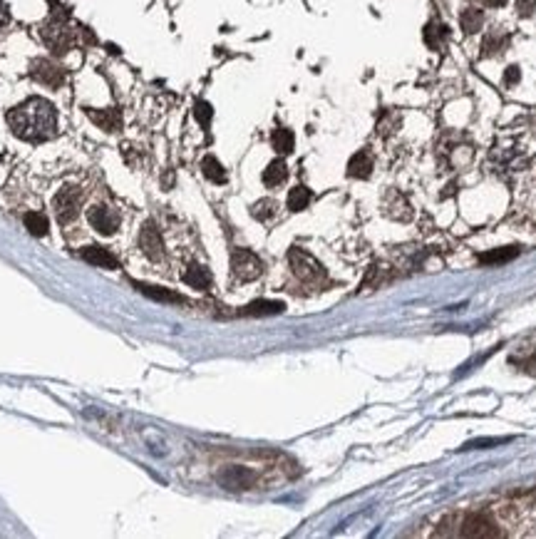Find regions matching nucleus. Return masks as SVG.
<instances>
[{
    "label": "nucleus",
    "instance_id": "nucleus-1",
    "mask_svg": "<svg viewBox=\"0 0 536 539\" xmlns=\"http://www.w3.org/2000/svg\"><path fill=\"white\" fill-rule=\"evenodd\" d=\"M8 124L15 137L25 142H45L58 132L55 105L45 97H30L8 112Z\"/></svg>",
    "mask_w": 536,
    "mask_h": 539
},
{
    "label": "nucleus",
    "instance_id": "nucleus-2",
    "mask_svg": "<svg viewBox=\"0 0 536 539\" xmlns=\"http://www.w3.org/2000/svg\"><path fill=\"white\" fill-rule=\"evenodd\" d=\"M534 154V147H529L524 139H502L497 142L492 152V159L502 167H509V169H519V167H527L529 159Z\"/></svg>",
    "mask_w": 536,
    "mask_h": 539
},
{
    "label": "nucleus",
    "instance_id": "nucleus-3",
    "mask_svg": "<svg viewBox=\"0 0 536 539\" xmlns=\"http://www.w3.org/2000/svg\"><path fill=\"white\" fill-rule=\"evenodd\" d=\"M40 35H43L45 45H48L55 55H65L75 45V30L70 28L63 18H58V15H53V18L43 25Z\"/></svg>",
    "mask_w": 536,
    "mask_h": 539
},
{
    "label": "nucleus",
    "instance_id": "nucleus-4",
    "mask_svg": "<svg viewBox=\"0 0 536 539\" xmlns=\"http://www.w3.org/2000/svg\"><path fill=\"white\" fill-rule=\"evenodd\" d=\"M80 204H82V191L73 184L63 186L53 199V209H55V216H58L60 224L63 226L73 224L80 214Z\"/></svg>",
    "mask_w": 536,
    "mask_h": 539
},
{
    "label": "nucleus",
    "instance_id": "nucleus-5",
    "mask_svg": "<svg viewBox=\"0 0 536 539\" xmlns=\"http://www.w3.org/2000/svg\"><path fill=\"white\" fill-rule=\"evenodd\" d=\"M288 264H291L293 274H296L301 281H306V284H316V281L326 279V271H323V266L318 264V259H313V256L303 249L288 251Z\"/></svg>",
    "mask_w": 536,
    "mask_h": 539
},
{
    "label": "nucleus",
    "instance_id": "nucleus-6",
    "mask_svg": "<svg viewBox=\"0 0 536 539\" xmlns=\"http://www.w3.org/2000/svg\"><path fill=\"white\" fill-rule=\"evenodd\" d=\"M231 274L236 281H254L264 274V264L254 251L234 249L231 251Z\"/></svg>",
    "mask_w": 536,
    "mask_h": 539
},
{
    "label": "nucleus",
    "instance_id": "nucleus-7",
    "mask_svg": "<svg viewBox=\"0 0 536 539\" xmlns=\"http://www.w3.org/2000/svg\"><path fill=\"white\" fill-rule=\"evenodd\" d=\"M30 75H33L35 82L45 85V87H50V90L63 87V82H65V70L60 68L58 63L45 60V58H38L30 63Z\"/></svg>",
    "mask_w": 536,
    "mask_h": 539
},
{
    "label": "nucleus",
    "instance_id": "nucleus-8",
    "mask_svg": "<svg viewBox=\"0 0 536 539\" xmlns=\"http://www.w3.org/2000/svg\"><path fill=\"white\" fill-rule=\"evenodd\" d=\"M462 537H499V527L494 525L489 517L484 515H467L462 522V530H459Z\"/></svg>",
    "mask_w": 536,
    "mask_h": 539
},
{
    "label": "nucleus",
    "instance_id": "nucleus-9",
    "mask_svg": "<svg viewBox=\"0 0 536 539\" xmlns=\"http://www.w3.org/2000/svg\"><path fill=\"white\" fill-rule=\"evenodd\" d=\"M90 224H92L95 229L100 231V234L109 236V234H114V231H117L119 216L114 214L109 206L97 204V206H90Z\"/></svg>",
    "mask_w": 536,
    "mask_h": 539
},
{
    "label": "nucleus",
    "instance_id": "nucleus-10",
    "mask_svg": "<svg viewBox=\"0 0 536 539\" xmlns=\"http://www.w3.org/2000/svg\"><path fill=\"white\" fill-rule=\"evenodd\" d=\"M219 482L226 487V490H249L256 482L254 472L246 470V467H226L219 475Z\"/></svg>",
    "mask_w": 536,
    "mask_h": 539
},
{
    "label": "nucleus",
    "instance_id": "nucleus-11",
    "mask_svg": "<svg viewBox=\"0 0 536 539\" xmlns=\"http://www.w3.org/2000/svg\"><path fill=\"white\" fill-rule=\"evenodd\" d=\"M139 246L151 261H159L164 256V244H161V234L156 231L154 224H144L139 234Z\"/></svg>",
    "mask_w": 536,
    "mask_h": 539
},
{
    "label": "nucleus",
    "instance_id": "nucleus-12",
    "mask_svg": "<svg viewBox=\"0 0 536 539\" xmlns=\"http://www.w3.org/2000/svg\"><path fill=\"white\" fill-rule=\"evenodd\" d=\"M80 256H82L87 264L97 266V269H119V261L114 259V254H109L104 246H85V249L80 251Z\"/></svg>",
    "mask_w": 536,
    "mask_h": 539
},
{
    "label": "nucleus",
    "instance_id": "nucleus-13",
    "mask_svg": "<svg viewBox=\"0 0 536 539\" xmlns=\"http://www.w3.org/2000/svg\"><path fill=\"white\" fill-rule=\"evenodd\" d=\"M87 114L100 129H104V132H117V129L122 127V114H119V110H114V107L87 110Z\"/></svg>",
    "mask_w": 536,
    "mask_h": 539
},
{
    "label": "nucleus",
    "instance_id": "nucleus-14",
    "mask_svg": "<svg viewBox=\"0 0 536 539\" xmlns=\"http://www.w3.org/2000/svg\"><path fill=\"white\" fill-rule=\"evenodd\" d=\"M348 174L355 179H368L372 174V157L368 152L353 154V159L348 162Z\"/></svg>",
    "mask_w": 536,
    "mask_h": 539
},
{
    "label": "nucleus",
    "instance_id": "nucleus-15",
    "mask_svg": "<svg viewBox=\"0 0 536 539\" xmlns=\"http://www.w3.org/2000/svg\"><path fill=\"white\" fill-rule=\"evenodd\" d=\"M134 289L139 291V294L149 296V299H154V301H161V304H184V299H181L179 294H174V291H166V289H161V286L134 284Z\"/></svg>",
    "mask_w": 536,
    "mask_h": 539
},
{
    "label": "nucleus",
    "instance_id": "nucleus-16",
    "mask_svg": "<svg viewBox=\"0 0 536 539\" xmlns=\"http://www.w3.org/2000/svg\"><path fill=\"white\" fill-rule=\"evenodd\" d=\"M283 309L286 306L281 304V301H254V304H249L246 309H241V316H276V314H283Z\"/></svg>",
    "mask_w": 536,
    "mask_h": 539
},
{
    "label": "nucleus",
    "instance_id": "nucleus-17",
    "mask_svg": "<svg viewBox=\"0 0 536 539\" xmlns=\"http://www.w3.org/2000/svg\"><path fill=\"white\" fill-rule=\"evenodd\" d=\"M184 284L186 286H191V289H196V291H206L211 286V276H209V271L206 269H201V266H189V269L184 271Z\"/></svg>",
    "mask_w": 536,
    "mask_h": 539
},
{
    "label": "nucleus",
    "instance_id": "nucleus-18",
    "mask_svg": "<svg viewBox=\"0 0 536 539\" xmlns=\"http://www.w3.org/2000/svg\"><path fill=\"white\" fill-rule=\"evenodd\" d=\"M517 256H519L517 246H504V249H494V251H487V254H482V256H479V264L497 266V264H507V261L517 259Z\"/></svg>",
    "mask_w": 536,
    "mask_h": 539
},
{
    "label": "nucleus",
    "instance_id": "nucleus-19",
    "mask_svg": "<svg viewBox=\"0 0 536 539\" xmlns=\"http://www.w3.org/2000/svg\"><path fill=\"white\" fill-rule=\"evenodd\" d=\"M447 38H449V33L442 23H429L427 28H424V43H427L432 50H444Z\"/></svg>",
    "mask_w": 536,
    "mask_h": 539
},
{
    "label": "nucleus",
    "instance_id": "nucleus-20",
    "mask_svg": "<svg viewBox=\"0 0 536 539\" xmlns=\"http://www.w3.org/2000/svg\"><path fill=\"white\" fill-rule=\"evenodd\" d=\"M271 142H273V149L278 154H291L293 147H296V139H293V132L286 127H278L276 132L271 134Z\"/></svg>",
    "mask_w": 536,
    "mask_h": 539
},
{
    "label": "nucleus",
    "instance_id": "nucleus-21",
    "mask_svg": "<svg viewBox=\"0 0 536 539\" xmlns=\"http://www.w3.org/2000/svg\"><path fill=\"white\" fill-rule=\"evenodd\" d=\"M286 177H288V167H286V162H281V159L271 162L264 169V184L266 186H281L283 181H286Z\"/></svg>",
    "mask_w": 536,
    "mask_h": 539
},
{
    "label": "nucleus",
    "instance_id": "nucleus-22",
    "mask_svg": "<svg viewBox=\"0 0 536 539\" xmlns=\"http://www.w3.org/2000/svg\"><path fill=\"white\" fill-rule=\"evenodd\" d=\"M23 221H25V229H28L33 236H45V234H48V229H50L48 216L38 214V211H30V214H25Z\"/></svg>",
    "mask_w": 536,
    "mask_h": 539
},
{
    "label": "nucleus",
    "instance_id": "nucleus-23",
    "mask_svg": "<svg viewBox=\"0 0 536 539\" xmlns=\"http://www.w3.org/2000/svg\"><path fill=\"white\" fill-rule=\"evenodd\" d=\"M311 199H313L311 189H306V186H293V189L288 191V209L303 211L308 204H311Z\"/></svg>",
    "mask_w": 536,
    "mask_h": 539
},
{
    "label": "nucleus",
    "instance_id": "nucleus-24",
    "mask_svg": "<svg viewBox=\"0 0 536 539\" xmlns=\"http://www.w3.org/2000/svg\"><path fill=\"white\" fill-rule=\"evenodd\" d=\"M201 172H204L206 179H211L214 184H224L226 181V172L224 167H221V162L216 157H204V162H201Z\"/></svg>",
    "mask_w": 536,
    "mask_h": 539
},
{
    "label": "nucleus",
    "instance_id": "nucleus-25",
    "mask_svg": "<svg viewBox=\"0 0 536 539\" xmlns=\"http://www.w3.org/2000/svg\"><path fill=\"white\" fill-rule=\"evenodd\" d=\"M459 23H462V30L464 33H479L482 28V10L479 8H467L462 15H459Z\"/></svg>",
    "mask_w": 536,
    "mask_h": 539
},
{
    "label": "nucleus",
    "instance_id": "nucleus-26",
    "mask_svg": "<svg viewBox=\"0 0 536 539\" xmlns=\"http://www.w3.org/2000/svg\"><path fill=\"white\" fill-rule=\"evenodd\" d=\"M251 214H254V219H259V221H268L273 214H276V201H271V199H261L259 204H254V209H251Z\"/></svg>",
    "mask_w": 536,
    "mask_h": 539
},
{
    "label": "nucleus",
    "instance_id": "nucleus-27",
    "mask_svg": "<svg viewBox=\"0 0 536 539\" xmlns=\"http://www.w3.org/2000/svg\"><path fill=\"white\" fill-rule=\"evenodd\" d=\"M509 442V437H482V440H472L464 445V450H487V447H494V445H504Z\"/></svg>",
    "mask_w": 536,
    "mask_h": 539
},
{
    "label": "nucleus",
    "instance_id": "nucleus-28",
    "mask_svg": "<svg viewBox=\"0 0 536 539\" xmlns=\"http://www.w3.org/2000/svg\"><path fill=\"white\" fill-rule=\"evenodd\" d=\"M211 114H214V110H211V105H209V102H204V100H199V102L194 105V117L199 119L201 127H209Z\"/></svg>",
    "mask_w": 536,
    "mask_h": 539
},
{
    "label": "nucleus",
    "instance_id": "nucleus-29",
    "mask_svg": "<svg viewBox=\"0 0 536 539\" xmlns=\"http://www.w3.org/2000/svg\"><path fill=\"white\" fill-rule=\"evenodd\" d=\"M534 10H536V0H517V13L522 15V18L534 15Z\"/></svg>",
    "mask_w": 536,
    "mask_h": 539
},
{
    "label": "nucleus",
    "instance_id": "nucleus-30",
    "mask_svg": "<svg viewBox=\"0 0 536 539\" xmlns=\"http://www.w3.org/2000/svg\"><path fill=\"white\" fill-rule=\"evenodd\" d=\"M504 48V40H497V35H492V38L484 40V55H494L497 50Z\"/></svg>",
    "mask_w": 536,
    "mask_h": 539
},
{
    "label": "nucleus",
    "instance_id": "nucleus-31",
    "mask_svg": "<svg viewBox=\"0 0 536 539\" xmlns=\"http://www.w3.org/2000/svg\"><path fill=\"white\" fill-rule=\"evenodd\" d=\"M519 82V68H509L507 73H504V85L507 87H512V85Z\"/></svg>",
    "mask_w": 536,
    "mask_h": 539
},
{
    "label": "nucleus",
    "instance_id": "nucleus-32",
    "mask_svg": "<svg viewBox=\"0 0 536 539\" xmlns=\"http://www.w3.org/2000/svg\"><path fill=\"white\" fill-rule=\"evenodd\" d=\"M8 20H10V13H8V5H5V3H3V0H0V30H3V28H5V25H8Z\"/></svg>",
    "mask_w": 536,
    "mask_h": 539
},
{
    "label": "nucleus",
    "instance_id": "nucleus-33",
    "mask_svg": "<svg viewBox=\"0 0 536 539\" xmlns=\"http://www.w3.org/2000/svg\"><path fill=\"white\" fill-rule=\"evenodd\" d=\"M484 3L492 5V8H502V5L507 3V0H484Z\"/></svg>",
    "mask_w": 536,
    "mask_h": 539
},
{
    "label": "nucleus",
    "instance_id": "nucleus-34",
    "mask_svg": "<svg viewBox=\"0 0 536 539\" xmlns=\"http://www.w3.org/2000/svg\"><path fill=\"white\" fill-rule=\"evenodd\" d=\"M529 365H532V368H536V358H534L532 363H529Z\"/></svg>",
    "mask_w": 536,
    "mask_h": 539
}]
</instances>
